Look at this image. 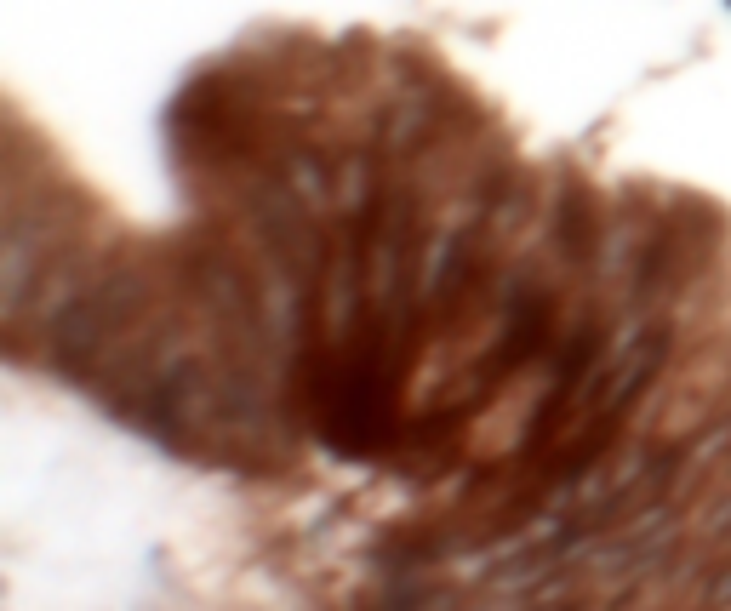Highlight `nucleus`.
Segmentation results:
<instances>
[{"mask_svg": "<svg viewBox=\"0 0 731 611\" xmlns=\"http://www.w3.org/2000/svg\"><path fill=\"white\" fill-rule=\"evenodd\" d=\"M606 343H612V332H606V320L600 315L577 320V332L566 337V349H560V360H554L549 389H543V400H537L532 417H526L520 463H543V457L572 434L577 412H583V400H589V389H594V377L606 372Z\"/></svg>", "mask_w": 731, "mask_h": 611, "instance_id": "1", "label": "nucleus"}, {"mask_svg": "<svg viewBox=\"0 0 731 611\" xmlns=\"http://www.w3.org/2000/svg\"><path fill=\"white\" fill-rule=\"evenodd\" d=\"M554 252L566 257V263H589L594 246H600V212H594V195L583 183H566L560 195H554Z\"/></svg>", "mask_w": 731, "mask_h": 611, "instance_id": "2", "label": "nucleus"}]
</instances>
